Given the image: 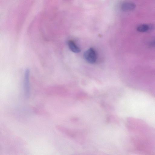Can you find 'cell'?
Instances as JSON below:
<instances>
[{
    "instance_id": "1",
    "label": "cell",
    "mask_w": 155,
    "mask_h": 155,
    "mask_svg": "<svg viewBox=\"0 0 155 155\" xmlns=\"http://www.w3.org/2000/svg\"><path fill=\"white\" fill-rule=\"evenodd\" d=\"M84 57L86 61L90 64H94L96 61L97 55L95 50L93 48H90L86 51Z\"/></svg>"
},
{
    "instance_id": "3",
    "label": "cell",
    "mask_w": 155,
    "mask_h": 155,
    "mask_svg": "<svg viewBox=\"0 0 155 155\" xmlns=\"http://www.w3.org/2000/svg\"><path fill=\"white\" fill-rule=\"evenodd\" d=\"M136 5L133 3L131 2H125L121 5V8L124 11H129L135 9Z\"/></svg>"
},
{
    "instance_id": "5",
    "label": "cell",
    "mask_w": 155,
    "mask_h": 155,
    "mask_svg": "<svg viewBox=\"0 0 155 155\" xmlns=\"http://www.w3.org/2000/svg\"><path fill=\"white\" fill-rule=\"evenodd\" d=\"M154 28L153 26L146 24H143L138 26L137 30L140 32H145L152 30Z\"/></svg>"
},
{
    "instance_id": "4",
    "label": "cell",
    "mask_w": 155,
    "mask_h": 155,
    "mask_svg": "<svg viewBox=\"0 0 155 155\" xmlns=\"http://www.w3.org/2000/svg\"><path fill=\"white\" fill-rule=\"evenodd\" d=\"M68 45L69 48L73 52L75 53H79L80 52V49L73 41L72 40L69 41L68 42Z\"/></svg>"
},
{
    "instance_id": "2",
    "label": "cell",
    "mask_w": 155,
    "mask_h": 155,
    "mask_svg": "<svg viewBox=\"0 0 155 155\" xmlns=\"http://www.w3.org/2000/svg\"><path fill=\"white\" fill-rule=\"evenodd\" d=\"M29 75V71L27 69L25 72L24 81V89L25 95L27 97H29L30 94Z\"/></svg>"
}]
</instances>
